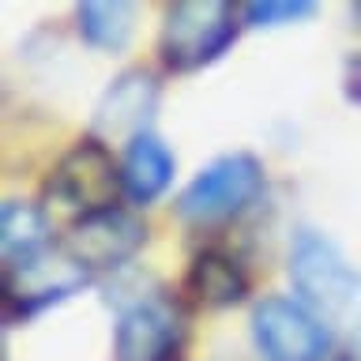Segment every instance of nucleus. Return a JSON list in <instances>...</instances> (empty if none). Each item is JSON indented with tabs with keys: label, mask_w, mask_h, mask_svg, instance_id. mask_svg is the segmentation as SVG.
<instances>
[{
	"label": "nucleus",
	"mask_w": 361,
	"mask_h": 361,
	"mask_svg": "<svg viewBox=\"0 0 361 361\" xmlns=\"http://www.w3.org/2000/svg\"><path fill=\"white\" fill-rule=\"evenodd\" d=\"M290 282L301 305L338 327H361V271L324 233L301 230L290 248Z\"/></svg>",
	"instance_id": "obj_1"
},
{
	"label": "nucleus",
	"mask_w": 361,
	"mask_h": 361,
	"mask_svg": "<svg viewBox=\"0 0 361 361\" xmlns=\"http://www.w3.org/2000/svg\"><path fill=\"white\" fill-rule=\"evenodd\" d=\"M264 192V166L256 154L233 151L203 166L177 196V214L192 226H219L248 211Z\"/></svg>",
	"instance_id": "obj_2"
},
{
	"label": "nucleus",
	"mask_w": 361,
	"mask_h": 361,
	"mask_svg": "<svg viewBox=\"0 0 361 361\" xmlns=\"http://www.w3.org/2000/svg\"><path fill=\"white\" fill-rule=\"evenodd\" d=\"M237 38V11L222 0H180L166 8L158 56L169 72H196L219 61Z\"/></svg>",
	"instance_id": "obj_3"
},
{
	"label": "nucleus",
	"mask_w": 361,
	"mask_h": 361,
	"mask_svg": "<svg viewBox=\"0 0 361 361\" xmlns=\"http://www.w3.org/2000/svg\"><path fill=\"white\" fill-rule=\"evenodd\" d=\"M45 192L61 207H72L83 214L117 207V196L124 192L121 162L113 158V151L98 135H87L53 166L49 180H45Z\"/></svg>",
	"instance_id": "obj_4"
},
{
	"label": "nucleus",
	"mask_w": 361,
	"mask_h": 361,
	"mask_svg": "<svg viewBox=\"0 0 361 361\" xmlns=\"http://www.w3.org/2000/svg\"><path fill=\"white\" fill-rule=\"evenodd\" d=\"M188 320L173 298H140L117 316L113 357L117 361H185Z\"/></svg>",
	"instance_id": "obj_5"
},
{
	"label": "nucleus",
	"mask_w": 361,
	"mask_h": 361,
	"mask_svg": "<svg viewBox=\"0 0 361 361\" xmlns=\"http://www.w3.org/2000/svg\"><path fill=\"white\" fill-rule=\"evenodd\" d=\"M147 245V222L124 207H106L94 214H79L68 226L61 252L75 264V271L94 275V271H113L140 252Z\"/></svg>",
	"instance_id": "obj_6"
},
{
	"label": "nucleus",
	"mask_w": 361,
	"mask_h": 361,
	"mask_svg": "<svg viewBox=\"0 0 361 361\" xmlns=\"http://www.w3.org/2000/svg\"><path fill=\"white\" fill-rule=\"evenodd\" d=\"M252 338L267 361H324L331 331L309 305L293 298H264L252 309Z\"/></svg>",
	"instance_id": "obj_7"
},
{
	"label": "nucleus",
	"mask_w": 361,
	"mask_h": 361,
	"mask_svg": "<svg viewBox=\"0 0 361 361\" xmlns=\"http://www.w3.org/2000/svg\"><path fill=\"white\" fill-rule=\"evenodd\" d=\"M158 87L154 72L147 68H128L121 72L113 83L106 87V94L98 98V109H94V135L102 140H135V135L147 132V121L154 117L158 109Z\"/></svg>",
	"instance_id": "obj_8"
},
{
	"label": "nucleus",
	"mask_w": 361,
	"mask_h": 361,
	"mask_svg": "<svg viewBox=\"0 0 361 361\" xmlns=\"http://www.w3.org/2000/svg\"><path fill=\"white\" fill-rule=\"evenodd\" d=\"M185 293L192 298V305H203V309H230V305L245 301L248 275L230 252L203 248V252L192 256L185 271Z\"/></svg>",
	"instance_id": "obj_9"
},
{
	"label": "nucleus",
	"mask_w": 361,
	"mask_h": 361,
	"mask_svg": "<svg viewBox=\"0 0 361 361\" xmlns=\"http://www.w3.org/2000/svg\"><path fill=\"white\" fill-rule=\"evenodd\" d=\"M173 154L158 140L154 132H143L124 147L121 158V177H124V196L132 203H154L173 180Z\"/></svg>",
	"instance_id": "obj_10"
},
{
	"label": "nucleus",
	"mask_w": 361,
	"mask_h": 361,
	"mask_svg": "<svg viewBox=\"0 0 361 361\" xmlns=\"http://www.w3.org/2000/svg\"><path fill=\"white\" fill-rule=\"evenodd\" d=\"M0 252H4V271L23 267L49 252L45 211L27 200H4V207H0Z\"/></svg>",
	"instance_id": "obj_11"
},
{
	"label": "nucleus",
	"mask_w": 361,
	"mask_h": 361,
	"mask_svg": "<svg viewBox=\"0 0 361 361\" xmlns=\"http://www.w3.org/2000/svg\"><path fill=\"white\" fill-rule=\"evenodd\" d=\"M79 38L94 49H124L135 27V8L124 0H87L75 8Z\"/></svg>",
	"instance_id": "obj_12"
},
{
	"label": "nucleus",
	"mask_w": 361,
	"mask_h": 361,
	"mask_svg": "<svg viewBox=\"0 0 361 361\" xmlns=\"http://www.w3.org/2000/svg\"><path fill=\"white\" fill-rule=\"evenodd\" d=\"M316 11L312 0H259V4H245L241 16L248 27H282V23L309 19Z\"/></svg>",
	"instance_id": "obj_13"
},
{
	"label": "nucleus",
	"mask_w": 361,
	"mask_h": 361,
	"mask_svg": "<svg viewBox=\"0 0 361 361\" xmlns=\"http://www.w3.org/2000/svg\"><path fill=\"white\" fill-rule=\"evenodd\" d=\"M346 94L361 102V53L350 56V64H346Z\"/></svg>",
	"instance_id": "obj_14"
},
{
	"label": "nucleus",
	"mask_w": 361,
	"mask_h": 361,
	"mask_svg": "<svg viewBox=\"0 0 361 361\" xmlns=\"http://www.w3.org/2000/svg\"><path fill=\"white\" fill-rule=\"evenodd\" d=\"M343 361H350V357H343Z\"/></svg>",
	"instance_id": "obj_15"
}]
</instances>
